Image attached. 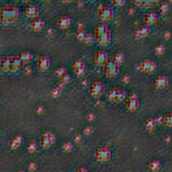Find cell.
<instances>
[{"label":"cell","mask_w":172,"mask_h":172,"mask_svg":"<svg viewBox=\"0 0 172 172\" xmlns=\"http://www.w3.org/2000/svg\"><path fill=\"white\" fill-rule=\"evenodd\" d=\"M67 74V72H66V70L63 69V68H59V69H57L56 71H55V75L57 77V78H62L63 76H64L65 74Z\"/></svg>","instance_id":"obj_33"},{"label":"cell","mask_w":172,"mask_h":172,"mask_svg":"<svg viewBox=\"0 0 172 172\" xmlns=\"http://www.w3.org/2000/svg\"><path fill=\"white\" fill-rule=\"evenodd\" d=\"M98 18L104 21L109 22L114 18V10L108 4H100L98 8Z\"/></svg>","instance_id":"obj_4"},{"label":"cell","mask_w":172,"mask_h":172,"mask_svg":"<svg viewBox=\"0 0 172 172\" xmlns=\"http://www.w3.org/2000/svg\"><path fill=\"white\" fill-rule=\"evenodd\" d=\"M126 108L129 111H135L138 109L139 105H140V102L139 100L137 97V96L135 95H131L128 99L127 100L126 102Z\"/></svg>","instance_id":"obj_10"},{"label":"cell","mask_w":172,"mask_h":172,"mask_svg":"<svg viewBox=\"0 0 172 172\" xmlns=\"http://www.w3.org/2000/svg\"><path fill=\"white\" fill-rule=\"evenodd\" d=\"M127 98L126 91L119 89H111L105 94V99L111 103H120Z\"/></svg>","instance_id":"obj_3"},{"label":"cell","mask_w":172,"mask_h":172,"mask_svg":"<svg viewBox=\"0 0 172 172\" xmlns=\"http://www.w3.org/2000/svg\"><path fill=\"white\" fill-rule=\"evenodd\" d=\"M73 148V145L71 143H66L64 145H63V149L65 151H71Z\"/></svg>","instance_id":"obj_37"},{"label":"cell","mask_w":172,"mask_h":172,"mask_svg":"<svg viewBox=\"0 0 172 172\" xmlns=\"http://www.w3.org/2000/svg\"><path fill=\"white\" fill-rule=\"evenodd\" d=\"M110 1H111V3H112V2H113V1H114V0H110Z\"/></svg>","instance_id":"obj_44"},{"label":"cell","mask_w":172,"mask_h":172,"mask_svg":"<svg viewBox=\"0 0 172 172\" xmlns=\"http://www.w3.org/2000/svg\"><path fill=\"white\" fill-rule=\"evenodd\" d=\"M38 1H42V2H47V1H50V0H38Z\"/></svg>","instance_id":"obj_43"},{"label":"cell","mask_w":172,"mask_h":172,"mask_svg":"<svg viewBox=\"0 0 172 172\" xmlns=\"http://www.w3.org/2000/svg\"><path fill=\"white\" fill-rule=\"evenodd\" d=\"M120 71V66L114 62V60L111 58L107 61V63L104 65V72L105 76H107L108 78H113L115 76H117Z\"/></svg>","instance_id":"obj_5"},{"label":"cell","mask_w":172,"mask_h":172,"mask_svg":"<svg viewBox=\"0 0 172 172\" xmlns=\"http://www.w3.org/2000/svg\"><path fill=\"white\" fill-rule=\"evenodd\" d=\"M30 27L32 30L34 31H41L42 30L44 29L45 23L42 20L39 18H35L30 24Z\"/></svg>","instance_id":"obj_19"},{"label":"cell","mask_w":172,"mask_h":172,"mask_svg":"<svg viewBox=\"0 0 172 172\" xmlns=\"http://www.w3.org/2000/svg\"><path fill=\"white\" fill-rule=\"evenodd\" d=\"M37 148H38V145H37V144H36V142H34V141L30 142V143L28 144V146H27V149H28L29 153H31V154L35 153V152L37 150Z\"/></svg>","instance_id":"obj_30"},{"label":"cell","mask_w":172,"mask_h":172,"mask_svg":"<svg viewBox=\"0 0 172 172\" xmlns=\"http://www.w3.org/2000/svg\"><path fill=\"white\" fill-rule=\"evenodd\" d=\"M112 59L114 60V62H116L119 66H121L124 63V60H125V57L123 53L121 52H117L114 55V57H112Z\"/></svg>","instance_id":"obj_26"},{"label":"cell","mask_w":172,"mask_h":172,"mask_svg":"<svg viewBox=\"0 0 172 172\" xmlns=\"http://www.w3.org/2000/svg\"><path fill=\"white\" fill-rule=\"evenodd\" d=\"M23 142V138L21 136H16L13 138V140L10 143V147L12 149H16L21 145Z\"/></svg>","instance_id":"obj_24"},{"label":"cell","mask_w":172,"mask_h":172,"mask_svg":"<svg viewBox=\"0 0 172 172\" xmlns=\"http://www.w3.org/2000/svg\"><path fill=\"white\" fill-rule=\"evenodd\" d=\"M138 69L144 74H152L157 70V64L151 59H144L140 63Z\"/></svg>","instance_id":"obj_6"},{"label":"cell","mask_w":172,"mask_h":172,"mask_svg":"<svg viewBox=\"0 0 172 172\" xmlns=\"http://www.w3.org/2000/svg\"><path fill=\"white\" fill-rule=\"evenodd\" d=\"M156 125H157V123H156L155 119H152V118H149L148 120H147L146 124H145L146 129H148V131H153L155 128Z\"/></svg>","instance_id":"obj_29"},{"label":"cell","mask_w":172,"mask_h":172,"mask_svg":"<svg viewBox=\"0 0 172 172\" xmlns=\"http://www.w3.org/2000/svg\"><path fill=\"white\" fill-rule=\"evenodd\" d=\"M150 32H151V30L148 25H142L135 30L133 36L136 39H143L147 37L150 34Z\"/></svg>","instance_id":"obj_15"},{"label":"cell","mask_w":172,"mask_h":172,"mask_svg":"<svg viewBox=\"0 0 172 172\" xmlns=\"http://www.w3.org/2000/svg\"><path fill=\"white\" fill-rule=\"evenodd\" d=\"M20 1H22V2H24V3H30L31 0H20Z\"/></svg>","instance_id":"obj_41"},{"label":"cell","mask_w":172,"mask_h":172,"mask_svg":"<svg viewBox=\"0 0 172 172\" xmlns=\"http://www.w3.org/2000/svg\"><path fill=\"white\" fill-rule=\"evenodd\" d=\"M165 51V48L163 45H159L155 49H154V53L156 55H162Z\"/></svg>","instance_id":"obj_34"},{"label":"cell","mask_w":172,"mask_h":172,"mask_svg":"<svg viewBox=\"0 0 172 172\" xmlns=\"http://www.w3.org/2000/svg\"><path fill=\"white\" fill-rule=\"evenodd\" d=\"M61 93H62V90L59 88V87H55L51 90V96L54 98H57L61 96Z\"/></svg>","instance_id":"obj_31"},{"label":"cell","mask_w":172,"mask_h":172,"mask_svg":"<svg viewBox=\"0 0 172 172\" xmlns=\"http://www.w3.org/2000/svg\"><path fill=\"white\" fill-rule=\"evenodd\" d=\"M55 136L51 132H46L42 137V146L43 148H48L55 143Z\"/></svg>","instance_id":"obj_14"},{"label":"cell","mask_w":172,"mask_h":172,"mask_svg":"<svg viewBox=\"0 0 172 172\" xmlns=\"http://www.w3.org/2000/svg\"><path fill=\"white\" fill-rule=\"evenodd\" d=\"M94 39H95V37H93V36H92L91 34H87V36H86L85 40H84V42L86 45H90V44L93 43Z\"/></svg>","instance_id":"obj_35"},{"label":"cell","mask_w":172,"mask_h":172,"mask_svg":"<svg viewBox=\"0 0 172 172\" xmlns=\"http://www.w3.org/2000/svg\"><path fill=\"white\" fill-rule=\"evenodd\" d=\"M18 172H24V171H18Z\"/></svg>","instance_id":"obj_45"},{"label":"cell","mask_w":172,"mask_h":172,"mask_svg":"<svg viewBox=\"0 0 172 172\" xmlns=\"http://www.w3.org/2000/svg\"><path fill=\"white\" fill-rule=\"evenodd\" d=\"M88 1H94V0H88Z\"/></svg>","instance_id":"obj_46"},{"label":"cell","mask_w":172,"mask_h":172,"mask_svg":"<svg viewBox=\"0 0 172 172\" xmlns=\"http://www.w3.org/2000/svg\"><path fill=\"white\" fill-rule=\"evenodd\" d=\"M171 151H172V150H171Z\"/></svg>","instance_id":"obj_47"},{"label":"cell","mask_w":172,"mask_h":172,"mask_svg":"<svg viewBox=\"0 0 172 172\" xmlns=\"http://www.w3.org/2000/svg\"><path fill=\"white\" fill-rule=\"evenodd\" d=\"M163 124L166 127H172V112L168 113L163 117Z\"/></svg>","instance_id":"obj_27"},{"label":"cell","mask_w":172,"mask_h":172,"mask_svg":"<svg viewBox=\"0 0 172 172\" xmlns=\"http://www.w3.org/2000/svg\"><path fill=\"white\" fill-rule=\"evenodd\" d=\"M25 67V63L18 57H11L10 62V72L16 73L20 71Z\"/></svg>","instance_id":"obj_11"},{"label":"cell","mask_w":172,"mask_h":172,"mask_svg":"<svg viewBox=\"0 0 172 172\" xmlns=\"http://www.w3.org/2000/svg\"><path fill=\"white\" fill-rule=\"evenodd\" d=\"M73 69H74V74H76L78 77L84 76L86 73V71H87L84 63L83 61H81V60H77L74 63V66H73Z\"/></svg>","instance_id":"obj_16"},{"label":"cell","mask_w":172,"mask_h":172,"mask_svg":"<svg viewBox=\"0 0 172 172\" xmlns=\"http://www.w3.org/2000/svg\"><path fill=\"white\" fill-rule=\"evenodd\" d=\"M36 66H37V69L40 71L47 70L50 68V66H51V61H50L49 57H47L46 56L41 57L36 62Z\"/></svg>","instance_id":"obj_17"},{"label":"cell","mask_w":172,"mask_h":172,"mask_svg":"<svg viewBox=\"0 0 172 172\" xmlns=\"http://www.w3.org/2000/svg\"><path fill=\"white\" fill-rule=\"evenodd\" d=\"M161 0H141L138 7L142 9H152L159 4Z\"/></svg>","instance_id":"obj_20"},{"label":"cell","mask_w":172,"mask_h":172,"mask_svg":"<svg viewBox=\"0 0 172 172\" xmlns=\"http://www.w3.org/2000/svg\"><path fill=\"white\" fill-rule=\"evenodd\" d=\"M111 157V152L107 147L100 148L96 153V158L99 162H106Z\"/></svg>","instance_id":"obj_8"},{"label":"cell","mask_w":172,"mask_h":172,"mask_svg":"<svg viewBox=\"0 0 172 172\" xmlns=\"http://www.w3.org/2000/svg\"><path fill=\"white\" fill-rule=\"evenodd\" d=\"M87 36V33L86 31H84V30H78L77 34H76V38L78 42H84V40H85V37Z\"/></svg>","instance_id":"obj_28"},{"label":"cell","mask_w":172,"mask_h":172,"mask_svg":"<svg viewBox=\"0 0 172 172\" xmlns=\"http://www.w3.org/2000/svg\"><path fill=\"white\" fill-rule=\"evenodd\" d=\"M39 8L35 4H29L24 9V14L27 18L35 19L39 15Z\"/></svg>","instance_id":"obj_13"},{"label":"cell","mask_w":172,"mask_h":172,"mask_svg":"<svg viewBox=\"0 0 172 172\" xmlns=\"http://www.w3.org/2000/svg\"><path fill=\"white\" fill-rule=\"evenodd\" d=\"M126 0H114L111 3L116 7H122L125 4Z\"/></svg>","instance_id":"obj_36"},{"label":"cell","mask_w":172,"mask_h":172,"mask_svg":"<svg viewBox=\"0 0 172 172\" xmlns=\"http://www.w3.org/2000/svg\"><path fill=\"white\" fill-rule=\"evenodd\" d=\"M80 138H81V137H80V136H79V135H78V136H77V138H75V140H76V142H78V141H79V140H80Z\"/></svg>","instance_id":"obj_40"},{"label":"cell","mask_w":172,"mask_h":172,"mask_svg":"<svg viewBox=\"0 0 172 172\" xmlns=\"http://www.w3.org/2000/svg\"><path fill=\"white\" fill-rule=\"evenodd\" d=\"M169 10H170V5H169L168 3L163 2V3H160V5H159V12L160 14L165 15V14H168Z\"/></svg>","instance_id":"obj_25"},{"label":"cell","mask_w":172,"mask_h":172,"mask_svg":"<svg viewBox=\"0 0 172 172\" xmlns=\"http://www.w3.org/2000/svg\"><path fill=\"white\" fill-rule=\"evenodd\" d=\"M62 3H74L76 0H60Z\"/></svg>","instance_id":"obj_38"},{"label":"cell","mask_w":172,"mask_h":172,"mask_svg":"<svg viewBox=\"0 0 172 172\" xmlns=\"http://www.w3.org/2000/svg\"><path fill=\"white\" fill-rule=\"evenodd\" d=\"M160 167V163L158 160H154L153 162H151V164L149 165V168L152 171H157L159 170Z\"/></svg>","instance_id":"obj_32"},{"label":"cell","mask_w":172,"mask_h":172,"mask_svg":"<svg viewBox=\"0 0 172 172\" xmlns=\"http://www.w3.org/2000/svg\"><path fill=\"white\" fill-rule=\"evenodd\" d=\"M20 16V10L16 6L6 5L0 9V21L3 24L15 22Z\"/></svg>","instance_id":"obj_1"},{"label":"cell","mask_w":172,"mask_h":172,"mask_svg":"<svg viewBox=\"0 0 172 172\" xmlns=\"http://www.w3.org/2000/svg\"><path fill=\"white\" fill-rule=\"evenodd\" d=\"M109 60V56L105 51H98L94 56V63L96 66H103Z\"/></svg>","instance_id":"obj_9"},{"label":"cell","mask_w":172,"mask_h":172,"mask_svg":"<svg viewBox=\"0 0 172 172\" xmlns=\"http://www.w3.org/2000/svg\"><path fill=\"white\" fill-rule=\"evenodd\" d=\"M95 39L102 47L108 46L111 42V33L108 26L101 23L95 28Z\"/></svg>","instance_id":"obj_2"},{"label":"cell","mask_w":172,"mask_h":172,"mask_svg":"<svg viewBox=\"0 0 172 172\" xmlns=\"http://www.w3.org/2000/svg\"><path fill=\"white\" fill-rule=\"evenodd\" d=\"M169 84V80H168V78L164 76V75H160V76H158L155 79H154V85L156 89L158 90H161V89H164Z\"/></svg>","instance_id":"obj_18"},{"label":"cell","mask_w":172,"mask_h":172,"mask_svg":"<svg viewBox=\"0 0 172 172\" xmlns=\"http://www.w3.org/2000/svg\"><path fill=\"white\" fill-rule=\"evenodd\" d=\"M1 66H2V58L0 57V71H1Z\"/></svg>","instance_id":"obj_42"},{"label":"cell","mask_w":172,"mask_h":172,"mask_svg":"<svg viewBox=\"0 0 172 172\" xmlns=\"http://www.w3.org/2000/svg\"><path fill=\"white\" fill-rule=\"evenodd\" d=\"M77 172H88V171L84 168H80L77 171Z\"/></svg>","instance_id":"obj_39"},{"label":"cell","mask_w":172,"mask_h":172,"mask_svg":"<svg viewBox=\"0 0 172 172\" xmlns=\"http://www.w3.org/2000/svg\"><path fill=\"white\" fill-rule=\"evenodd\" d=\"M18 57L25 63V64L30 63L31 60L33 59V55H32L30 51H21V52L19 54Z\"/></svg>","instance_id":"obj_23"},{"label":"cell","mask_w":172,"mask_h":172,"mask_svg":"<svg viewBox=\"0 0 172 172\" xmlns=\"http://www.w3.org/2000/svg\"><path fill=\"white\" fill-rule=\"evenodd\" d=\"M71 24H72V20L69 16H63L57 21V26L62 30L69 28Z\"/></svg>","instance_id":"obj_21"},{"label":"cell","mask_w":172,"mask_h":172,"mask_svg":"<svg viewBox=\"0 0 172 172\" xmlns=\"http://www.w3.org/2000/svg\"><path fill=\"white\" fill-rule=\"evenodd\" d=\"M159 20V16L157 12L154 10H150L147 12L144 17V20L147 25H155Z\"/></svg>","instance_id":"obj_12"},{"label":"cell","mask_w":172,"mask_h":172,"mask_svg":"<svg viewBox=\"0 0 172 172\" xmlns=\"http://www.w3.org/2000/svg\"><path fill=\"white\" fill-rule=\"evenodd\" d=\"M10 62H11V57H6L2 58L1 71H3L5 73L10 72Z\"/></svg>","instance_id":"obj_22"},{"label":"cell","mask_w":172,"mask_h":172,"mask_svg":"<svg viewBox=\"0 0 172 172\" xmlns=\"http://www.w3.org/2000/svg\"><path fill=\"white\" fill-rule=\"evenodd\" d=\"M89 91L92 97L100 98L105 92V87L100 82H95L90 86Z\"/></svg>","instance_id":"obj_7"}]
</instances>
